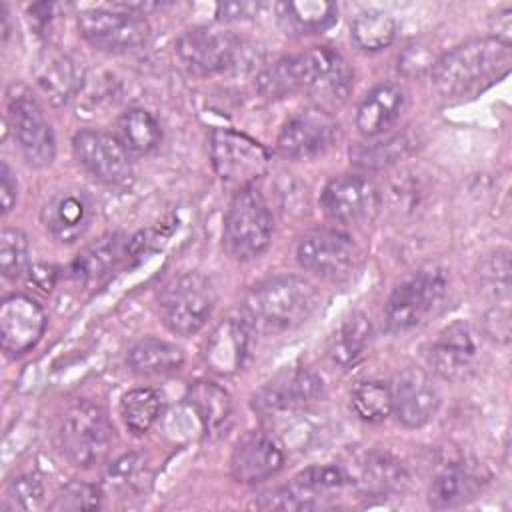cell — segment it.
<instances>
[{
    "label": "cell",
    "mask_w": 512,
    "mask_h": 512,
    "mask_svg": "<svg viewBox=\"0 0 512 512\" xmlns=\"http://www.w3.org/2000/svg\"><path fill=\"white\" fill-rule=\"evenodd\" d=\"M76 160L100 182L122 186L132 180V160L118 136L102 130H80L72 138Z\"/></svg>",
    "instance_id": "4fadbf2b"
},
{
    "label": "cell",
    "mask_w": 512,
    "mask_h": 512,
    "mask_svg": "<svg viewBox=\"0 0 512 512\" xmlns=\"http://www.w3.org/2000/svg\"><path fill=\"white\" fill-rule=\"evenodd\" d=\"M406 106V92L398 84H380L366 94L356 110V128L364 136L388 132Z\"/></svg>",
    "instance_id": "603a6c76"
},
{
    "label": "cell",
    "mask_w": 512,
    "mask_h": 512,
    "mask_svg": "<svg viewBox=\"0 0 512 512\" xmlns=\"http://www.w3.org/2000/svg\"><path fill=\"white\" fill-rule=\"evenodd\" d=\"M350 34L360 50L376 52L388 48L394 42L396 22L388 12L364 10L352 20Z\"/></svg>",
    "instance_id": "d6a6232c"
},
{
    "label": "cell",
    "mask_w": 512,
    "mask_h": 512,
    "mask_svg": "<svg viewBox=\"0 0 512 512\" xmlns=\"http://www.w3.org/2000/svg\"><path fill=\"white\" fill-rule=\"evenodd\" d=\"M162 412V396L154 388L128 390L120 400V414L126 428L140 436L152 428Z\"/></svg>",
    "instance_id": "836d02e7"
},
{
    "label": "cell",
    "mask_w": 512,
    "mask_h": 512,
    "mask_svg": "<svg viewBox=\"0 0 512 512\" xmlns=\"http://www.w3.org/2000/svg\"><path fill=\"white\" fill-rule=\"evenodd\" d=\"M0 176H2V188H0V198H2V212L8 214L12 210V206L16 204V196H18V184L16 178L10 170V166L6 162H2L0 168Z\"/></svg>",
    "instance_id": "ee69618b"
},
{
    "label": "cell",
    "mask_w": 512,
    "mask_h": 512,
    "mask_svg": "<svg viewBox=\"0 0 512 512\" xmlns=\"http://www.w3.org/2000/svg\"><path fill=\"white\" fill-rule=\"evenodd\" d=\"M80 34L94 48L104 52H128L146 44L150 24L144 14L124 10L116 4L110 8H90L78 14Z\"/></svg>",
    "instance_id": "8fae6325"
},
{
    "label": "cell",
    "mask_w": 512,
    "mask_h": 512,
    "mask_svg": "<svg viewBox=\"0 0 512 512\" xmlns=\"http://www.w3.org/2000/svg\"><path fill=\"white\" fill-rule=\"evenodd\" d=\"M92 216V200L82 190H62L42 208V224L54 240L64 244L78 240L88 230Z\"/></svg>",
    "instance_id": "44dd1931"
},
{
    "label": "cell",
    "mask_w": 512,
    "mask_h": 512,
    "mask_svg": "<svg viewBox=\"0 0 512 512\" xmlns=\"http://www.w3.org/2000/svg\"><path fill=\"white\" fill-rule=\"evenodd\" d=\"M256 90L264 98L308 94L320 108L340 106L352 90L348 62L328 46H316L266 66L256 76Z\"/></svg>",
    "instance_id": "6da1fadb"
},
{
    "label": "cell",
    "mask_w": 512,
    "mask_h": 512,
    "mask_svg": "<svg viewBox=\"0 0 512 512\" xmlns=\"http://www.w3.org/2000/svg\"><path fill=\"white\" fill-rule=\"evenodd\" d=\"M320 302L312 282L302 276H272L244 298V322L258 332H284L306 322Z\"/></svg>",
    "instance_id": "3957f363"
},
{
    "label": "cell",
    "mask_w": 512,
    "mask_h": 512,
    "mask_svg": "<svg viewBox=\"0 0 512 512\" xmlns=\"http://www.w3.org/2000/svg\"><path fill=\"white\" fill-rule=\"evenodd\" d=\"M370 336L372 326L364 314L354 312L352 316L344 318L328 342V354L332 362L342 368L356 364L364 356L370 344Z\"/></svg>",
    "instance_id": "f1b7e54d"
},
{
    "label": "cell",
    "mask_w": 512,
    "mask_h": 512,
    "mask_svg": "<svg viewBox=\"0 0 512 512\" xmlns=\"http://www.w3.org/2000/svg\"><path fill=\"white\" fill-rule=\"evenodd\" d=\"M434 62H436V60L430 56V52H428L426 48L414 44V46H408V48L402 52V56H400V60H398V68H400L404 74L414 76V74H422V72L428 70V68L432 70Z\"/></svg>",
    "instance_id": "b9f144b4"
},
{
    "label": "cell",
    "mask_w": 512,
    "mask_h": 512,
    "mask_svg": "<svg viewBox=\"0 0 512 512\" xmlns=\"http://www.w3.org/2000/svg\"><path fill=\"white\" fill-rule=\"evenodd\" d=\"M346 484V474L332 464H316L294 476L290 488L304 502L306 510L322 506L342 492Z\"/></svg>",
    "instance_id": "4316f807"
},
{
    "label": "cell",
    "mask_w": 512,
    "mask_h": 512,
    "mask_svg": "<svg viewBox=\"0 0 512 512\" xmlns=\"http://www.w3.org/2000/svg\"><path fill=\"white\" fill-rule=\"evenodd\" d=\"M252 46L232 32L212 28H190L176 40V54L188 72L216 76L240 72L252 64Z\"/></svg>",
    "instance_id": "277c9868"
},
{
    "label": "cell",
    "mask_w": 512,
    "mask_h": 512,
    "mask_svg": "<svg viewBox=\"0 0 512 512\" xmlns=\"http://www.w3.org/2000/svg\"><path fill=\"white\" fill-rule=\"evenodd\" d=\"M510 44L474 38L442 54L432 66V86L444 98L474 96L510 72Z\"/></svg>",
    "instance_id": "7a4b0ae2"
},
{
    "label": "cell",
    "mask_w": 512,
    "mask_h": 512,
    "mask_svg": "<svg viewBox=\"0 0 512 512\" xmlns=\"http://www.w3.org/2000/svg\"><path fill=\"white\" fill-rule=\"evenodd\" d=\"M210 158L218 178L236 192L248 188L270 164V154L260 142L232 128L212 130Z\"/></svg>",
    "instance_id": "9c48e42d"
},
{
    "label": "cell",
    "mask_w": 512,
    "mask_h": 512,
    "mask_svg": "<svg viewBox=\"0 0 512 512\" xmlns=\"http://www.w3.org/2000/svg\"><path fill=\"white\" fill-rule=\"evenodd\" d=\"M324 214L340 224L370 222L380 208L378 188L364 176L342 174L324 186L320 194Z\"/></svg>",
    "instance_id": "9a60e30c"
},
{
    "label": "cell",
    "mask_w": 512,
    "mask_h": 512,
    "mask_svg": "<svg viewBox=\"0 0 512 512\" xmlns=\"http://www.w3.org/2000/svg\"><path fill=\"white\" fill-rule=\"evenodd\" d=\"M28 276H30V282H32L38 290H42V292H50V290L54 288L56 270H54L52 266H46V264L30 266Z\"/></svg>",
    "instance_id": "f6af8a7d"
},
{
    "label": "cell",
    "mask_w": 512,
    "mask_h": 512,
    "mask_svg": "<svg viewBox=\"0 0 512 512\" xmlns=\"http://www.w3.org/2000/svg\"><path fill=\"white\" fill-rule=\"evenodd\" d=\"M8 122L22 156L30 166L42 168L52 164L56 154L54 132L28 88L16 84L8 88Z\"/></svg>",
    "instance_id": "30bf717a"
},
{
    "label": "cell",
    "mask_w": 512,
    "mask_h": 512,
    "mask_svg": "<svg viewBox=\"0 0 512 512\" xmlns=\"http://www.w3.org/2000/svg\"><path fill=\"white\" fill-rule=\"evenodd\" d=\"M448 290V276L440 268H422L402 280L390 294L384 308L386 328L394 334L424 324L442 304Z\"/></svg>",
    "instance_id": "8992f818"
},
{
    "label": "cell",
    "mask_w": 512,
    "mask_h": 512,
    "mask_svg": "<svg viewBox=\"0 0 512 512\" xmlns=\"http://www.w3.org/2000/svg\"><path fill=\"white\" fill-rule=\"evenodd\" d=\"M250 508H256V510H306L304 502L292 492L290 486L268 490V492H262L260 496H254V500L250 502Z\"/></svg>",
    "instance_id": "60d3db41"
},
{
    "label": "cell",
    "mask_w": 512,
    "mask_h": 512,
    "mask_svg": "<svg viewBox=\"0 0 512 512\" xmlns=\"http://www.w3.org/2000/svg\"><path fill=\"white\" fill-rule=\"evenodd\" d=\"M120 256V240L116 234L104 236L90 244L72 264V276L82 282H92L104 276Z\"/></svg>",
    "instance_id": "e575fe53"
},
{
    "label": "cell",
    "mask_w": 512,
    "mask_h": 512,
    "mask_svg": "<svg viewBox=\"0 0 512 512\" xmlns=\"http://www.w3.org/2000/svg\"><path fill=\"white\" fill-rule=\"evenodd\" d=\"M282 466V448L270 434L262 430H250L240 436L230 454V474L242 484L264 482L280 472Z\"/></svg>",
    "instance_id": "d6986e66"
},
{
    "label": "cell",
    "mask_w": 512,
    "mask_h": 512,
    "mask_svg": "<svg viewBox=\"0 0 512 512\" xmlns=\"http://www.w3.org/2000/svg\"><path fill=\"white\" fill-rule=\"evenodd\" d=\"M184 364V352L176 344L158 338L138 340L128 350V366L142 376H162L180 370Z\"/></svg>",
    "instance_id": "83f0119b"
},
{
    "label": "cell",
    "mask_w": 512,
    "mask_h": 512,
    "mask_svg": "<svg viewBox=\"0 0 512 512\" xmlns=\"http://www.w3.org/2000/svg\"><path fill=\"white\" fill-rule=\"evenodd\" d=\"M248 324L228 318L220 322L206 340L204 360L216 374H234L246 356Z\"/></svg>",
    "instance_id": "cb8c5ba5"
},
{
    "label": "cell",
    "mask_w": 512,
    "mask_h": 512,
    "mask_svg": "<svg viewBox=\"0 0 512 512\" xmlns=\"http://www.w3.org/2000/svg\"><path fill=\"white\" fill-rule=\"evenodd\" d=\"M406 480L402 464L390 454H370L360 464L358 486L368 496H386L392 490H398Z\"/></svg>",
    "instance_id": "1f68e13d"
},
{
    "label": "cell",
    "mask_w": 512,
    "mask_h": 512,
    "mask_svg": "<svg viewBox=\"0 0 512 512\" xmlns=\"http://www.w3.org/2000/svg\"><path fill=\"white\" fill-rule=\"evenodd\" d=\"M44 500L42 480L34 474H22L14 478L6 488V504L12 510H32Z\"/></svg>",
    "instance_id": "ab89813d"
},
{
    "label": "cell",
    "mask_w": 512,
    "mask_h": 512,
    "mask_svg": "<svg viewBox=\"0 0 512 512\" xmlns=\"http://www.w3.org/2000/svg\"><path fill=\"white\" fill-rule=\"evenodd\" d=\"M272 214L252 186L234 194L224 218V244L236 260L260 256L272 240Z\"/></svg>",
    "instance_id": "ba28073f"
},
{
    "label": "cell",
    "mask_w": 512,
    "mask_h": 512,
    "mask_svg": "<svg viewBox=\"0 0 512 512\" xmlns=\"http://www.w3.org/2000/svg\"><path fill=\"white\" fill-rule=\"evenodd\" d=\"M510 8H504L502 12L496 14V28L492 32L490 38L498 40V42H504V44H510V32H512V16H510Z\"/></svg>",
    "instance_id": "bcb514c9"
},
{
    "label": "cell",
    "mask_w": 512,
    "mask_h": 512,
    "mask_svg": "<svg viewBox=\"0 0 512 512\" xmlns=\"http://www.w3.org/2000/svg\"><path fill=\"white\" fill-rule=\"evenodd\" d=\"M102 506V490L96 484L90 482H68L54 502L50 504V510L56 512H74V510H96Z\"/></svg>",
    "instance_id": "f35d334b"
},
{
    "label": "cell",
    "mask_w": 512,
    "mask_h": 512,
    "mask_svg": "<svg viewBox=\"0 0 512 512\" xmlns=\"http://www.w3.org/2000/svg\"><path fill=\"white\" fill-rule=\"evenodd\" d=\"M188 402L206 432H218L228 422L232 412L228 392L208 380H198L190 386Z\"/></svg>",
    "instance_id": "f546056e"
},
{
    "label": "cell",
    "mask_w": 512,
    "mask_h": 512,
    "mask_svg": "<svg viewBox=\"0 0 512 512\" xmlns=\"http://www.w3.org/2000/svg\"><path fill=\"white\" fill-rule=\"evenodd\" d=\"M352 410L366 422H382L392 412V390L380 380H366L354 386Z\"/></svg>",
    "instance_id": "d590c367"
},
{
    "label": "cell",
    "mask_w": 512,
    "mask_h": 512,
    "mask_svg": "<svg viewBox=\"0 0 512 512\" xmlns=\"http://www.w3.org/2000/svg\"><path fill=\"white\" fill-rule=\"evenodd\" d=\"M112 424L106 410L94 402L74 404L58 428V444L70 464L90 468L100 464L112 446Z\"/></svg>",
    "instance_id": "52a82bcc"
},
{
    "label": "cell",
    "mask_w": 512,
    "mask_h": 512,
    "mask_svg": "<svg viewBox=\"0 0 512 512\" xmlns=\"http://www.w3.org/2000/svg\"><path fill=\"white\" fill-rule=\"evenodd\" d=\"M34 78L38 88L56 106L66 104L78 92L82 82L76 62L56 48L40 52L34 64Z\"/></svg>",
    "instance_id": "7402d4cb"
},
{
    "label": "cell",
    "mask_w": 512,
    "mask_h": 512,
    "mask_svg": "<svg viewBox=\"0 0 512 512\" xmlns=\"http://www.w3.org/2000/svg\"><path fill=\"white\" fill-rule=\"evenodd\" d=\"M118 138L128 152L148 154L160 146L162 130L148 110L128 108L118 118Z\"/></svg>",
    "instance_id": "4dcf8cb0"
},
{
    "label": "cell",
    "mask_w": 512,
    "mask_h": 512,
    "mask_svg": "<svg viewBox=\"0 0 512 512\" xmlns=\"http://www.w3.org/2000/svg\"><path fill=\"white\" fill-rule=\"evenodd\" d=\"M482 488V478L466 464H448L428 488V504L436 510H448L470 502Z\"/></svg>",
    "instance_id": "484cf974"
},
{
    "label": "cell",
    "mask_w": 512,
    "mask_h": 512,
    "mask_svg": "<svg viewBox=\"0 0 512 512\" xmlns=\"http://www.w3.org/2000/svg\"><path fill=\"white\" fill-rule=\"evenodd\" d=\"M338 136V122L324 108H308L286 120L276 146L286 158L306 160L324 154Z\"/></svg>",
    "instance_id": "2e32d148"
},
{
    "label": "cell",
    "mask_w": 512,
    "mask_h": 512,
    "mask_svg": "<svg viewBox=\"0 0 512 512\" xmlns=\"http://www.w3.org/2000/svg\"><path fill=\"white\" fill-rule=\"evenodd\" d=\"M46 328L40 304L26 294H10L0 304V342L10 356L26 354L38 344Z\"/></svg>",
    "instance_id": "ac0fdd59"
},
{
    "label": "cell",
    "mask_w": 512,
    "mask_h": 512,
    "mask_svg": "<svg viewBox=\"0 0 512 512\" xmlns=\"http://www.w3.org/2000/svg\"><path fill=\"white\" fill-rule=\"evenodd\" d=\"M408 148H410L408 138L402 134H394L374 142L356 144L354 148H350V160L360 168L376 170L400 160L408 152Z\"/></svg>",
    "instance_id": "8d00e7d4"
},
{
    "label": "cell",
    "mask_w": 512,
    "mask_h": 512,
    "mask_svg": "<svg viewBox=\"0 0 512 512\" xmlns=\"http://www.w3.org/2000/svg\"><path fill=\"white\" fill-rule=\"evenodd\" d=\"M278 24L286 34H320L336 24L338 6L326 0H290L276 4Z\"/></svg>",
    "instance_id": "d4e9b609"
},
{
    "label": "cell",
    "mask_w": 512,
    "mask_h": 512,
    "mask_svg": "<svg viewBox=\"0 0 512 512\" xmlns=\"http://www.w3.org/2000/svg\"><path fill=\"white\" fill-rule=\"evenodd\" d=\"M216 304L210 280L198 272L172 276L158 294V308L166 328L178 336H194L204 328Z\"/></svg>",
    "instance_id": "5b68a950"
},
{
    "label": "cell",
    "mask_w": 512,
    "mask_h": 512,
    "mask_svg": "<svg viewBox=\"0 0 512 512\" xmlns=\"http://www.w3.org/2000/svg\"><path fill=\"white\" fill-rule=\"evenodd\" d=\"M390 390L392 412L406 428H422L436 416L440 408V394L436 386L428 374L418 368L400 372Z\"/></svg>",
    "instance_id": "ffe728a7"
},
{
    "label": "cell",
    "mask_w": 512,
    "mask_h": 512,
    "mask_svg": "<svg viewBox=\"0 0 512 512\" xmlns=\"http://www.w3.org/2000/svg\"><path fill=\"white\" fill-rule=\"evenodd\" d=\"M322 394V380L306 368H286L268 380L254 396L252 408L266 418L306 408Z\"/></svg>",
    "instance_id": "5bb4252c"
},
{
    "label": "cell",
    "mask_w": 512,
    "mask_h": 512,
    "mask_svg": "<svg viewBox=\"0 0 512 512\" xmlns=\"http://www.w3.org/2000/svg\"><path fill=\"white\" fill-rule=\"evenodd\" d=\"M0 270L12 280L30 270L28 236L18 228H4L0 234Z\"/></svg>",
    "instance_id": "74e56055"
},
{
    "label": "cell",
    "mask_w": 512,
    "mask_h": 512,
    "mask_svg": "<svg viewBox=\"0 0 512 512\" xmlns=\"http://www.w3.org/2000/svg\"><path fill=\"white\" fill-rule=\"evenodd\" d=\"M260 4L256 2H224L218 4V18L220 20H248L256 16Z\"/></svg>",
    "instance_id": "7bdbcfd3"
},
{
    "label": "cell",
    "mask_w": 512,
    "mask_h": 512,
    "mask_svg": "<svg viewBox=\"0 0 512 512\" xmlns=\"http://www.w3.org/2000/svg\"><path fill=\"white\" fill-rule=\"evenodd\" d=\"M296 258L302 268L324 280H346L356 270L362 252L350 236L338 230H314L298 242Z\"/></svg>",
    "instance_id": "7c38bea8"
},
{
    "label": "cell",
    "mask_w": 512,
    "mask_h": 512,
    "mask_svg": "<svg viewBox=\"0 0 512 512\" xmlns=\"http://www.w3.org/2000/svg\"><path fill=\"white\" fill-rule=\"evenodd\" d=\"M478 344L466 322H452L426 348L430 370L448 382H462L476 370Z\"/></svg>",
    "instance_id": "e0dca14e"
}]
</instances>
